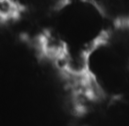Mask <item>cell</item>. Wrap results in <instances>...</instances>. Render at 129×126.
Returning <instances> with one entry per match:
<instances>
[{
  "instance_id": "6da1fadb",
  "label": "cell",
  "mask_w": 129,
  "mask_h": 126,
  "mask_svg": "<svg viewBox=\"0 0 129 126\" xmlns=\"http://www.w3.org/2000/svg\"><path fill=\"white\" fill-rule=\"evenodd\" d=\"M21 12V6L15 0H0V16L2 20H13Z\"/></svg>"
}]
</instances>
